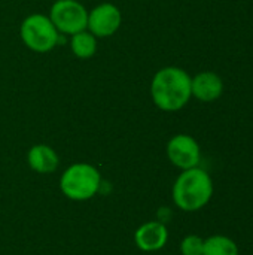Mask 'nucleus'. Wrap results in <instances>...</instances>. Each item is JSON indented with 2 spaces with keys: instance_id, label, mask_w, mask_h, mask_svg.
I'll return each instance as SVG.
<instances>
[{
  "instance_id": "nucleus-1",
  "label": "nucleus",
  "mask_w": 253,
  "mask_h": 255,
  "mask_svg": "<svg viewBox=\"0 0 253 255\" xmlns=\"http://www.w3.org/2000/svg\"><path fill=\"white\" fill-rule=\"evenodd\" d=\"M152 99L163 111H179L191 99V76L179 67L160 70L152 81Z\"/></svg>"
},
{
  "instance_id": "nucleus-2",
  "label": "nucleus",
  "mask_w": 253,
  "mask_h": 255,
  "mask_svg": "<svg viewBox=\"0 0 253 255\" xmlns=\"http://www.w3.org/2000/svg\"><path fill=\"white\" fill-rule=\"evenodd\" d=\"M213 196V182L209 173L200 167L183 170L173 185V200L185 212L203 209Z\"/></svg>"
},
{
  "instance_id": "nucleus-3",
  "label": "nucleus",
  "mask_w": 253,
  "mask_h": 255,
  "mask_svg": "<svg viewBox=\"0 0 253 255\" xmlns=\"http://www.w3.org/2000/svg\"><path fill=\"white\" fill-rule=\"evenodd\" d=\"M101 185L100 173L95 167L78 163L70 166L60 179L61 191L72 200H88L94 197Z\"/></svg>"
},
{
  "instance_id": "nucleus-4",
  "label": "nucleus",
  "mask_w": 253,
  "mask_h": 255,
  "mask_svg": "<svg viewBox=\"0 0 253 255\" xmlns=\"http://www.w3.org/2000/svg\"><path fill=\"white\" fill-rule=\"evenodd\" d=\"M21 37L30 49L37 52L51 51L58 40L55 25L45 15H31L25 18L21 25Z\"/></svg>"
},
{
  "instance_id": "nucleus-5",
  "label": "nucleus",
  "mask_w": 253,
  "mask_h": 255,
  "mask_svg": "<svg viewBox=\"0 0 253 255\" xmlns=\"http://www.w3.org/2000/svg\"><path fill=\"white\" fill-rule=\"evenodd\" d=\"M51 21L63 33L76 34L88 25V13L76 0H58L51 9Z\"/></svg>"
},
{
  "instance_id": "nucleus-6",
  "label": "nucleus",
  "mask_w": 253,
  "mask_h": 255,
  "mask_svg": "<svg viewBox=\"0 0 253 255\" xmlns=\"http://www.w3.org/2000/svg\"><path fill=\"white\" fill-rule=\"evenodd\" d=\"M167 155L176 167L186 170L198 166L201 152L194 137L188 134H177L169 142Z\"/></svg>"
},
{
  "instance_id": "nucleus-7",
  "label": "nucleus",
  "mask_w": 253,
  "mask_h": 255,
  "mask_svg": "<svg viewBox=\"0 0 253 255\" xmlns=\"http://www.w3.org/2000/svg\"><path fill=\"white\" fill-rule=\"evenodd\" d=\"M121 24V12L116 6L104 3L97 6L88 16V27L95 36H110Z\"/></svg>"
},
{
  "instance_id": "nucleus-8",
  "label": "nucleus",
  "mask_w": 253,
  "mask_h": 255,
  "mask_svg": "<svg viewBox=\"0 0 253 255\" xmlns=\"http://www.w3.org/2000/svg\"><path fill=\"white\" fill-rule=\"evenodd\" d=\"M136 245L145 251L152 253L166 247L169 241V230L161 221H151L140 226L134 233Z\"/></svg>"
},
{
  "instance_id": "nucleus-9",
  "label": "nucleus",
  "mask_w": 253,
  "mask_h": 255,
  "mask_svg": "<svg viewBox=\"0 0 253 255\" xmlns=\"http://www.w3.org/2000/svg\"><path fill=\"white\" fill-rule=\"evenodd\" d=\"M191 91L201 102L218 100L224 93L222 78L215 72H201L191 79Z\"/></svg>"
},
{
  "instance_id": "nucleus-10",
  "label": "nucleus",
  "mask_w": 253,
  "mask_h": 255,
  "mask_svg": "<svg viewBox=\"0 0 253 255\" xmlns=\"http://www.w3.org/2000/svg\"><path fill=\"white\" fill-rule=\"evenodd\" d=\"M28 164L37 173H51L58 166V155L46 145H36L28 152Z\"/></svg>"
},
{
  "instance_id": "nucleus-11",
  "label": "nucleus",
  "mask_w": 253,
  "mask_h": 255,
  "mask_svg": "<svg viewBox=\"0 0 253 255\" xmlns=\"http://www.w3.org/2000/svg\"><path fill=\"white\" fill-rule=\"evenodd\" d=\"M203 255H239V247L233 239L216 235L204 241Z\"/></svg>"
},
{
  "instance_id": "nucleus-12",
  "label": "nucleus",
  "mask_w": 253,
  "mask_h": 255,
  "mask_svg": "<svg viewBox=\"0 0 253 255\" xmlns=\"http://www.w3.org/2000/svg\"><path fill=\"white\" fill-rule=\"evenodd\" d=\"M72 49L78 57L88 58V57L94 55V52H95V37L89 33L79 31L76 34H73Z\"/></svg>"
},
{
  "instance_id": "nucleus-13",
  "label": "nucleus",
  "mask_w": 253,
  "mask_h": 255,
  "mask_svg": "<svg viewBox=\"0 0 253 255\" xmlns=\"http://www.w3.org/2000/svg\"><path fill=\"white\" fill-rule=\"evenodd\" d=\"M204 251V241L200 236L189 235L180 244L182 255H203Z\"/></svg>"
}]
</instances>
